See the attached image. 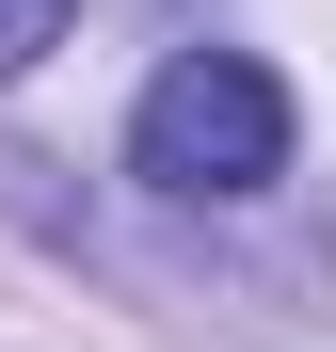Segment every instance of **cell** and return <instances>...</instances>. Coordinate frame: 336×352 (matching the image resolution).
<instances>
[{
    "mask_svg": "<svg viewBox=\"0 0 336 352\" xmlns=\"http://www.w3.org/2000/svg\"><path fill=\"white\" fill-rule=\"evenodd\" d=\"M128 176L177 192V208L272 192V176H289V80H272L256 48H177V65L144 80V112H128Z\"/></svg>",
    "mask_w": 336,
    "mask_h": 352,
    "instance_id": "1",
    "label": "cell"
},
{
    "mask_svg": "<svg viewBox=\"0 0 336 352\" xmlns=\"http://www.w3.org/2000/svg\"><path fill=\"white\" fill-rule=\"evenodd\" d=\"M65 16H80V0H0V80H32L48 48H65Z\"/></svg>",
    "mask_w": 336,
    "mask_h": 352,
    "instance_id": "2",
    "label": "cell"
}]
</instances>
